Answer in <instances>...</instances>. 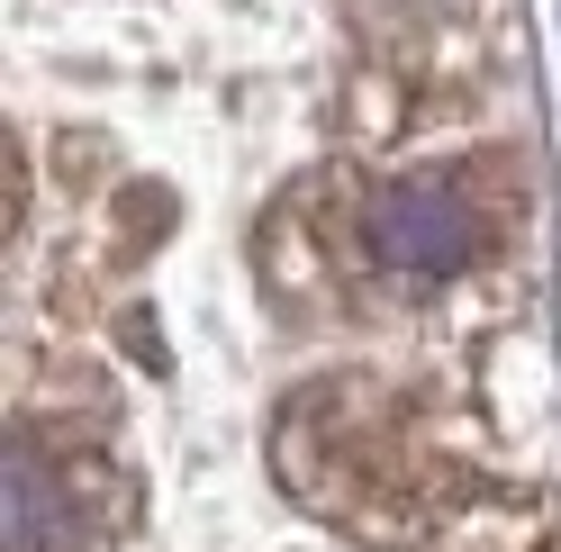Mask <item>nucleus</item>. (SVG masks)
I'll use <instances>...</instances> for the list:
<instances>
[{
	"label": "nucleus",
	"instance_id": "obj_1",
	"mask_svg": "<svg viewBox=\"0 0 561 552\" xmlns=\"http://www.w3.org/2000/svg\"><path fill=\"white\" fill-rule=\"evenodd\" d=\"M0 552H561L516 0H10Z\"/></svg>",
	"mask_w": 561,
	"mask_h": 552
}]
</instances>
